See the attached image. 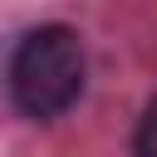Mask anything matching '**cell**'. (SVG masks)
Segmentation results:
<instances>
[{"instance_id": "1", "label": "cell", "mask_w": 157, "mask_h": 157, "mask_svg": "<svg viewBox=\"0 0 157 157\" xmlns=\"http://www.w3.org/2000/svg\"><path fill=\"white\" fill-rule=\"evenodd\" d=\"M83 39L69 25H39L29 29L10 54V98L25 118L54 123L64 118L83 93Z\"/></svg>"}, {"instance_id": "2", "label": "cell", "mask_w": 157, "mask_h": 157, "mask_svg": "<svg viewBox=\"0 0 157 157\" xmlns=\"http://www.w3.org/2000/svg\"><path fill=\"white\" fill-rule=\"evenodd\" d=\"M132 157H157V98L142 108L137 132H132Z\"/></svg>"}]
</instances>
